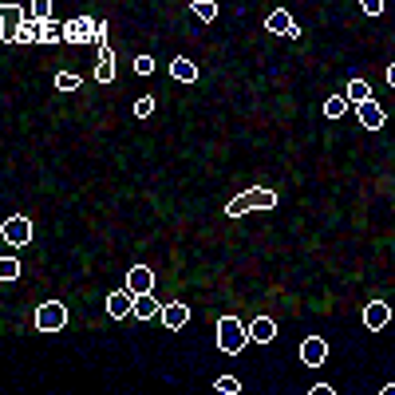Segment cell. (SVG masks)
Masks as SVG:
<instances>
[{"mask_svg": "<svg viewBox=\"0 0 395 395\" xmlns=\"http://www.w3.org/2000/svg\"><path fill=\"white\" fill-rule=\"evenodd\" d=\"M135 300H139V297H135V293H131L126 284H123V289H115V293L107 297V313H111V320H123V316H131V313H135Z\"/></svg>", "mask_w": 395, "mask_h": 395, "instance_id": "9", "label": "cell"}, {"mask_svg": "<svg viewBox=\"0 0 395 395\" xmlns=\"http://www.w3.org/2000/svg\"><path fill=\"white\" fill-rule=\"evenodd\" d=\"M190 12L198 16V20H205V24H210V20L218 16V4H214V0H194V4H190Z\"/></svg>", "mask_w": 395, "mask_h": 395, "instance_id": "20", "label": "cell"}, {"mask_svg": "<svg viewBox=\"0 0 395 395\" xmlns=\"http://www.w3.org/2000/svg\"><path fill=\"white\" fill-rule=\"evenodd\" d=\"M95 28H99V20H95V16H76V20H67V24H63V40H67V44H91L95 40Z\"/></svg>", "mask_w": 395, "mask_h": 395, "instance_id": "5", "label": "cell"}, {"mask_svg": "<svg viewBox=\"0 0 395 395\" xmlns=\"http://www.w3.org/2000/svg\"><path fill=\"white\" fill-rule=\"evenodd\" d=\"M60 36H63L60 24H52V20H47V24H40V44H56Z\"/></svg>", "mask_w": 395, "mask_h": 395, "instance_id": "23", "label": "cell"}, {"mask_svg": "<svg viewBox=\"0 0 395 395\" xmlns=\"http://www.w3.org/2000/svg\"><path fill=\"white\" fill-rule=\"evenodd\" d=\"M363 12L379 16V12H383V0H363Z\"/></svg>", "mask_w": 395, "mask_h": 395, "instance_id": "28", "label": "cell"}, {"mask_svg": "<svg viewBox=\"0 0 395 395\" xmlns=\"http://www.w3.org/2000/svg\"><path fill=\"white\" fill-rule=\"evenodd\" d=\"M56 87H60V91H76L79 76H76V71H60V76H56Z\"/></svg>", "mask_w": 395, "mask_h": 395, "instance_id": "24", "label": "cell"}, {"mask_svg": "<svg viewBox=\"0 0 395 395\" xmlns=\"http://www.w3.org/2000/svg\"><path fill=\"white\" fill-rule=\"evenodd\" d=\"M135 316L139 320H162V304L155 297H139L135 300Z\"/></svg>", "mask_w": 395, "mask_h": 395, "instance_id": "16", "label": "cell"}, {"mask_svg": "<svg viewBox=\"0 0 395 395\" xmlns=\"http://www.w3.org/2000/svg\"><path fill=\"white\" fill-rule=\"evenodd\" d=\"M387 320H392V304H387V300H368V304H363V324L372 332L383 328Z\"/></svg>", "mask_w": 395, "mask_h": 395, "instance_id": "11", "label": "cell"}, {"mask_svg": "<svg viewBox=\"0 0 395 395\" xmlns=\"http://www.w3.org/2000/svg\"><path fill=\"white\" fill-rule=\"evenodd\" d=\"M249 344V328L237 320V316H221L218 320V348L225 356H237L241 348Z\"/></svg>", "mask_w": 395, "mask_h": 395, "instance_id": "2", "label": "cell"}, {"mask_svg": "<svg viewBox=\"0 0 395 395\" xmlns=\"http://www.w3.org/2000/svg\"><path fill=\"white\" fill-rule=\"evenodd\" d=\"M308 395H336V392H332L328 383H316V387H313V392H308Z\"/></svg>", "mask_w": 395, "mask_h": 395, "instance_id": "29", "label": "cell"}, {"mask_svg": "<svg viewBox=\"0 0 395 395\" xmlns=\"http://www.w3.org/2000/svg\"><path fill=\"white\" fill-rule=\"evenodd\" d=\"M170 76L178 79V83H198V67H194L190 60H182V56H178V60L170 63Z\"/></svg>", "mask_w": 395, "mask_h": 395, "instance_id": "17", "label": "cell"}, {"mask_svg": "<svg viewBox=\"0 0 395 395\" xmlns=\"http://www.w3.org/2000/svg\"><path fill=\"white\" fill-rule=\"evenodd\" d=\"M0 237H4L8 245H28L32 241V221L28 218H8L0 225Z\"/></svg>", "mask_w": 395, "mask_h": 395, "instance_id": "8", "label": "cell"}, {"mask_svg": "<svg viewBox=\"0 0 395 395\" xmlns=\"http://www.w3.org/2000/svg\"><path fill=\"white\" fill-rule=\"evenodd\" d=\"M162 324L170 332L186 328L190 324V304H182V300H170V304H162Z\"/></svg>", "mask_w": 395, "mask_h": 395, "instance_id": "12", "label": "cell"}, {"mask_svg": "<svg viewBox=\"0 0 395 395\" xmlns=\"http://www.w3.org/2000/svg\"><path fill=\"white\" fill-rule=\"evenodd\" d=\"M24 12H28V20H36V24H47V20H52V4H47V0H36V4H24Z\"/></svg>", "mask_w": 395, "mask_h": 395, "instance_id": "18", "label": "cell"}, {"mask_svg": "<svg viewBox=\"0 0 395 395\" xmlns=\"http://www.w3.org/2000/svg\"><path fill=\"white\" fill-rule=\"evenodd\" d=\"M135 71H139V76H150V71H155V60H150V56H139V60H135Z\"/></svg>", "mask_w": 395, "mask_h": 395, "instance_id": "27", "label": "cell"}, {"mask_svg": "<svg viewBox=\"0 0 395 395\" xmlns=\"http://www.w3.org/2000/svg\"><path fill=\"white\" fill-rule=\"evenodd\" d=\"M379 395H395V383H387V387H383V392H379Z\"/></svg>", "mask_w": 395, "mask_h": 395, "instance_id": "31", "label": "cell"}, {"mask_svg": "<svg viewBox=\"0 0 395 395\" xmlns=\"http://www.w3.org/2000/svg\"><path fill=\"white\" fill-rule=\"evenodd\" d=\"M63 324H67V308H63L60 300H44L36 308V328L40 332H60Z\"/></svg>", "mask_w": 395, "mask_h": 395, "instance_id": "4", "label": "cell"}, {"mask_svg": "<svg viewBox=\"0 0 395 395\" xmlns=\"http://www.w3.org/2000/svg\"><path fill=\"white\" fill-rule=\"evenodd\" d=\"M126 289H131L135 297H150V293H155V269H146V265L126 269Z\"/></svg>", "mask_w": 395, "mask_h": 395, "instance_id": "6", "label": "cell"}, {"mask_svg": "<svg viewBox=\"0 0 395 395\" xmlns=\"http://www.w3.org/2000/svg\"><path fill=\"white\" fill-rule=\"evenodd\" d=\"M273 336H277V324H273L269 316H257V320L249 324V340H257V344H269Z\"/></svg>", "mask_w": 395, "mask_h": 395, "instance_id": "15", "label": "cell"}, {"mask_svg": "<svg viewBox=\"0 0 395 395\" xmlns=\"http://www.w3.org/2000/svg\"><path fill=\"white\" fill-rule=\"evenodd\" d=\"M344 111H348V99H344V95H332L328 103H324V115H328V119H340Z\"/></svg>", "mask_w": 395, "mask_h": 395, "instance_id": "22", "label": "cell"}, {"mask_svg": "<svg viewBox=\"0 0 395 395\" xmlns=\"http://www.w3.org/2000/svg\"><path fill=\"white\" fill-rule=\"evenodd\" d=\"M135 115H139V119H150V115H155V95H142L139 103H135Z\"/></svg>", "mask_w": 395, "mask_h": 395, "instance_id": "25", "label": "cell"}, {"mask_svg": "<svg viewBox=\"0 0 395 395\" xmlns=\"http://www.w3.org/2000/svg\"><path fill=\"white\" fill-rule=\"evenodd\" d=\"M0 277H4V281H16V277H20V261L4 257V261H0Z\"/></svg>", "mask_w": 395, "mask_h": 395, "instance_id": "26", "label": "cell"}, {"mask_svg": "<svg viewBox=\"0 0 395 395\" xmlns=\"http://www.w3.org/2000/svg\"><path fill=\"white\" fill-rule=\"evenodd\" d=\"M387 83H392V87H395V63H392V67H387Z\"/></svg>", "mask_w": 395, "mask_h": 395, "instance_id": "30", "label": "cell"}, {"mask_svg": "<svg viewBox=\"0 0 395 395\" xmlns=\"http://www.w3.org/2000/svg\"><path fill=\"white\" fill-rule=\"evenodd\" d=\"M356 119H360V126H368V131H379V126L387 123V115H383V107H379L376 99L363 103V107H356Z\"/></svg>", "mask_w": 395, "mask_h": 395, "instance_id": "13", "label": "cell"}, {"mask_svg": "<svg viewBox=\"0 0 395 395\" xmlns=\"http://www.w3.org/2000/svg\"><path fill=\"white\" fill-rule=\"evenodd\" d=\"M324 360H328V340H324V336H308V340L300 344V363H304V368H320Z\"/></svg>", "mask_w": 395, "mask_h": 395, "instance_id": "7", "label": "cell"}, {"mask_svg": "<svg viewBox=\"0 0 395 395\" xmlns=\"http://www.w3.org/2000/svg\"><path fill=\"white\" fill-rule=\"evenodd\" d=\"M95 79H99V83H111V79H115V56H99V63H95Z\"/></svg>", "mask_w": 395, "mask_h": 395, "instance_id": "19", "label": "cell"}, {"mask_svg": "<svg viewBox=\"0 0 395 395\" xmlns=\"http://www.w3.org/2000/svg\"><path fill=\"white\" fill-rule=\"evenodd\" d=\"M277 205V194L269 186H249L245 194H237L234 202L225 205V214L229 218H241V214H249V210H273Z\"/></svg>", "mask_w": 395, "mask_h": 395, "instance_id": "1", "label": "cell"}, {"mask_svg": "<svg viewBox=\"0 0 395 395\" xmlns=\"http://www.w3.org/2000/svg\"><path fill=\"white\" fill-rule=\"evenodd\" d=\"M214 392H218V395H237V392H241V379H237V376H218V379H214Z\"/></svg>", "mask_w": 395, "mask_h": 395, "instance_id": "21", "label": "cell"}, {"mask_svg": "<svg viewBox=\"0 0 395 395\" xmlns=\"http://www.w3.org/2000/svg\"><path fill=\"white\" fill-rule=\"evenodd\" d=\"M344 99L352 103V107H363V103H372V87H368V79H352L348 83Z\"/></svg>", "mask_w": 395, "mask_h": 395, "instance_id": "14", "label": "cell"}, {"mask_svg": "<svg viewBox=\"0 0 395 395\" xmlns=\"http://www.w3.org/2000/svg\"><path fill=\"white\" fill-rule=\"evenodd\" d=\"M265 28L273 32V36H289V40H300V28L293 24V16L284 12V8H273V12L265 16Z\"/></svg>", "mask_w": 395, "mask_h": 395, "instance_id": "10", "label": "cell"}, {"mask_svg": "<svg viewBox=\"0 0 395 395\" xmlns=\"http://www.w3.org/2000/svg\"><path fill=\"white\" fill-rule=\"evenodd\" d=\"M24 20H28L24 4H4V8H0V40H4V44H16V36H20V28H24Z\"/></svg>", "mask_w": 395, "mask_h": 395, "instance_id": "3", "label": "cell"}]
</instances>
